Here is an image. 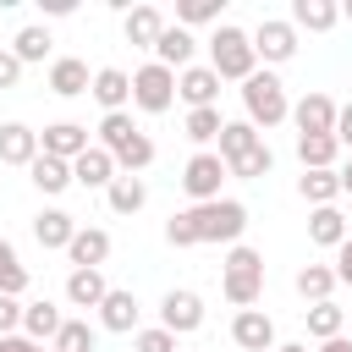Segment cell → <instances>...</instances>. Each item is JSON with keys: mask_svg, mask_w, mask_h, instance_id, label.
Listing matches in <instances>:
<instances>
[{"mask_svg": "<svg viewBox=\"0 0 352 352\" xmlns=\"http://www.w3.org/2000/svg\"><path fill=\"white\" fill-rule=\"evenodd\" d=\"M220 292H226V302H231L236 314L253 308V302L264 297V253L248 248V242H236V248L226 253V264H220Z\"/></svg>", "mask_w": 352, "mask_h": 352, "instance_id": "1", "label": "cell"}, {"mask_svg": "<svg viewBox=\"0 0 352 352\" xmlns=\"http://www.w3.org/2000/svg\"><path fill=\"white\" fill-rule=\"evenodd\" d=\"M209 72H214L220 82H248V77L258 72L253 38H248L242 28H231V22H220V28L209 33Z\"/></svg>", "mask_w": 352, "mask_h": 352, "instance_id": "2", "label": "cell"}, {"mask_svg": "<svg viewBox=\"0 0 352 352\" xmlns=\"http://www.w3.org/2000/svg\"><path fill=\"white\" fill-rule=\"evenodd\" d=\"M242 121L248 126H258V132H270V126H280V121H292V99H286V82L275 77V72H253L248 82H242Z\"/></svg>", "mask_w": 352, "mask_h": 352, "instance_id": "3", "label": "cell"}, {"mask_svg": "<svg viewBox=\"0 0 352 352\" xmlns=\"http://www.w3.org/2000/svg\"><path fill=\"white\" fill-rule=\"evenodd\" d=\"M192 214V231H198V242H242V231H248V204H236V198H214V204H192L187 209Z\"/></svg>", "mask_w": 352, "mask_h": 352, "instance_id": "4", "label": "cell"}, {"mask_svg": "<svg viewBox=\"0 0 352 352\" xmlns=\"http://www.w3.org/2000/svg\"><path fill=\"white\" fill-rule=\"evenodd\" d=\"M132 104H138L143 116H165V110L176 104V72L160 66V60L138 66V72H132Z\"/></svg>", "mask_w": 352, "mask_h": 352, "instance_id": "5", "label": "cell"}, {"mask_svg": "<svg viewBox=\"0 0 352 352\" xmlns=\"http://www.w3.org/2000/svg\"><path fill=\"white\" fill-rule=\"evenodd\" d=\"M220 187H226V160H220L214 148H198V154L182 165V192H187L192 204H214Z\"/></svg>", "mask_w": 352, "mask_h": 352, "instance_id": "6", "label": "cell"}, {"mask_svg": "<svg viewBox=\"0 0 352 352\" xmlns=\"http://www.w3.org/2000/svg\"><path fill=\"white\" fill-rule=\"evenodd\" d=\"M248 38H253V55L264 60V72H270V66H286V60L297 55V28H292L286 16H264Z\"/></svg>", "mask_w": 352, "mask_h": 352, "instance_id": "7", "label": "cell"}, {"mask_svg": "<svg viewBox=\"0 0 352 352\" xmlns=\"http://www.w3.org/2000/svg\"><path fill=\"white\" fill-rule=\"evenodd\" d=\"M160 330H170V336L204 330V297L187 292V286H170V292L160 297Z\"/></svg>", "mask_w": 352, "mask_h": 352, "instance_id": "8", "label": "cell"}, {"mask_svg": "<svg viewBox=\"0 0 352 352\" xmlns=\"http://www.w3.org/2000/svg\"><path fill=\"white\" fill-rule=\"evenodd\" d=\"M94 148V138H88V126L82 121H50L44 132H38V154H50V160H77V154H88Z\"/></svg>", "mask_w": 352, "mask_h": 352, "instance_id": "9", "label": "cell"}, {"mask_svg": "<svg viewBox=\"0 0 352 352\" xmlns=\"http://www.w3.org/2000/svg\"><path fill=\"white\" fill-rule=\"evenodd\" d=\"M94 314H99V330H110V336H138V314H143V308H138V297H132V292L110 286V292H104V302H99Z\"/></svg>", "mask_w": 352, "mask_h": 352, "instance_id": "10", "label": "cell"}, {"mask_svg": "<svg viewBox=\"0 0 352 352\" xmlns=\"http://www.w3.org/2000/svg\"><path fill=\"white\" fill-rule=\"evenodd\" d=\"M231 341H236L242 352H275V319H270L264 308H242V314L231 319Z\"/></svg>", "mask_w": 352, "mask_h": 352, "instance_id": "11", "label": "cell"}, {"mask_svg": "<svg viewBox=\"0 0 352 352\" xmlns=\"http://www.w3.org/2000/svg\"><path fill=\"white\" fill-rule=\"evenodd\" d=\"M88 94L104 104V116H116V110L132 104V72H121V66H99L94 82H88Z\"/></svg>", "mask_w": 352, "mask_h": 352, "instance_id": "12", "label": "cell"}, {"mask_svg": "<svg viewBox=\"0 0 352 352\" xmlns=\"http://www.w3.org/2000/svg\"><path fill=\"white\" fill-rule=\"evenodd\" d=\"M292 126H297V138H308V132H336V99H330V94H302V99L292 104Z\"/></svg>", "mask_w": 352, "mask_h": 352, "instance_id": "13", "label": "cell"}, {"mask_svg": "<svg viewBox=\"0 0 352 352\" xmlns=\"http://www.w3.org/2000/svg\"><path fill=\"white\" fill-rule=\"evenodd\" d=\"M38 160V132L28 121H0V165H33Z\"/></svg>", "mask_w": 352, "mask_h": 352, "instance_id": "14", "label": "cell"}, {"mask_svg": "<svg viewBox=\"0 0 352 352\" xmlns=\"http://www.w3.org/2000/svg\"><path fill=\"white\" fill-rule=\"evenodd\" d=\"M176 99H187V110H209L220 99V77L209 66H187V72H176Z\"/></svg>", "mask_w": 352, "mask_h": 352, "instance_id": "15", "label": "cell"}, {"mask_svg": "<svg viewBox=\"0 0 352 352\" xmlns=\"http://www.w3.org/2000/svg\"><path fill=\"white\" fill-rule=\"evenodd\" d=\"M116 176H121V170H116V160H110L99 143H94L88 154H77V160H72V182H77V187H88V192H104Z\"/></svg>", "mask_w": 352, "mask_h": 352, "instance_id": "16", "label": "cell"}, {"mask_svg": "<svg viewBox=\"0 0 352 352\" xmlns=\"http://www.w3.org/2000/svg\"><path fill=\"white\" fill-rule=\"evenodd\" d=\"M66 258H72V270H99V264L110 258V231H99V226H77V236L66 242Z\"/></svg>", "mask_w": 352, "mask_h": 352, "instance_id": "17", "label": "cell"}, {"mask_svg": "<svg viewBox=\"0 0 352 352\" xmlns=\"http://www.w3.org/2000/svg\"><path fill=\"white\" fill-rule=\"evenodd\" d=\"M60 324H66V314H60V308H55L50 297H38V302H22V330H16V336H28V341L50 346Z\"/></svg>", "mask_w": 352, "mask_h": 352, "instance_id": "18", "label": "cell"}, {"mask_svg": "<svg viewBox=\"0 0 352 352\" xmlns=\"http://www.w3.org/2000/svg\"><path fill=\"white\" fill-rule=\"evenodd\" d=\"M121 33H126V44L154 50V44H160V33H165V11H160V6H132V11L121 16Z\"/></svg>", "mask_w": 352, "mask_h": 352, "instance_id": "19", "label": "cell"}, {"mask_svg": "<svg viewBox=\"0 0 352 352\" xmlns=\"http://www.w3.org/2000/svg\"><path fill=\"white\" fill-rule=\"evenodd\" d=\"M88 82H94L88 60H77V55H55V60H50V94L77 99V94H88Z\"/></svg>", "mask_w": 352, "mask_h": 352, "instance_id": "20", "label": "cell"}, {"mask_svg": "<svg viewBox=\"0 0 352 352\" xmlns=\"http://www.w3.org/2000/svg\"><path fill=\"white\" fill-rule=\"evenodd\" d=\"M72 236H77V220H72L66 209H38V214H33V242H38L44 253H55V248L66 253Z\"/></svg>", "mask_w": 352, "mask_h": 352, "instance_id": "21", "label": "cell"}, {"mask_svg": "<svg viewBox=\"0 0 352 352\" xmlns=\"http://www.w3.org/2000/svg\"><path fill=\"white\" fill-rule=\"evenodd\" d=\"M192 50H198V38H192L187 28H176V22H165V33H160V44H154V60L170 66V72H187V66H192Z\"/></svg>", "mask_w": 352, "mask_h": 352, "instance_id": "22", "label": "cell"}, {"mask_svg": "<svg viewBox=\"0 0 352 352\" xmlns=\"http://www.w3.org/2000/svg\"><path fill=\"white\" fill-rule=\"evenodd\" d=\"M104 154L116 160V170H121V176H138V170H148V165H154V138H148V132H126V138H121L116 148H104Z\"/></svg>", "mask_w": 352, "mask_h": 352, "instance_id": "23", "label": "cell"}, {"mask_svg": "<svg viewBox=\"0 0 352 352\" xmlns=\"http://www.w3.org/2000/svg\"><path fill=\"white\" fill-rule=\"evenodd\" d=\"M297 33L308 28V33H330L336 22H341V6L336 0H292V16H286Z\"/></svg>", "mask_w": 352, "mask_h": 352, "instance_id": "24", "label": "cell"}, {"mask_svg": "<svg viewBox=\"0 0 352 352\" xmlns=\"http://www.w3.org/2000/svg\"><path fill=\"white\" fill-rule=\"evenodd\" d=\"M214 143H220V148H214V154H220V160H226V165H236V160H242V154H253V148H258V143H264V132H258V126H248V121H226V126H220V138H214Z\"/></svg>", "mask_w": 352, "mask_h": 352, "instance_id": "25", "label": "cell"}, {"mask_svg": "<svg viewBox=\"0 0 352 352\" xmlns=\"http://www.w3.org/2000/svg\"><path fill=\"white\" fill-rule=\"evenodd\" d=\"M297 160H302V170H336V160H341L336 132H308V138H297Z\"/></svg>", "mask_w": 352, "mask_h": 352, "instance_id": "26", "label": "cell"}, {"mask_svg": "<svg viewBox=\"0 0 352 352\" xmlns=\"http://www.w3.org/2000/svg\"><path fill=\"white\" fill-rule=\"evenodd\" d=\"M28 182H33L44 198H60L66 187H77V182H72V165H66V160H50V154H38V160L28 165Z\"/></svg>", "mask_w": 352, "mask_h": 352, "instance_id": "27", "label": "cell"}, {"mask_svg": "<svg viewBox=\"0 0 352 352\" xmlns=\"http://www.w3.org/2000/svg\"><path fill=\"white\" fill-rule=\"evenodd\" d=\"M104 292H110L104 270H72V275H66V302H72V308H99Z\"/></svg>", "mask_w": 352, "mask_h": 352, "instance_id": "28", "label": "cell"}, {"mask_svg": "<svg viewBox=\"0 0 352 352\" xmlns=\"http://www.w3.org/2000/svg\"><path fill=\"white\" fill-rule=\"evenodd\" d=\"M352 231H346V214L336 209V204H324V209H314L308 214V242H319V248H341Z\"/></svg>", "mask_w": 352, "mask_h": 352, "instance_id": "29", "label": "cell"}, {"mask_svg": "<svg viewBox=\"0 0 352 352\" xmlns=\"http://www.w3.org/2000/svg\"><path fill=\"white\" fill-rule=\"evenodd\" d=\"M104 198H110L116 214H138V209L148 204V182H143V176H116V182L104 187Z\"/></svg>", "mask_w": 352, "mask_h": 352, "instance_id": "30", "label": "cell"}, {"mask_svg": "<svg viewBox=\"0 0 352 352\" xmlns=\"http://www.w3.org/2000/svg\"><path fill=\"white\" fill-rule=\"evenodd\" d=\"M292 286H297L302 302H330V292H336V270H330V264H302Z\"/></svg>", "mask_w": 352, "mask_h": 352, "instance_id": "31", "label": "cell"}, {"mask_svg": "<svg viewBox=\"0 0 352 352\" xmlns=\"http://www.w3.org/2000/svg\"><path fill=\"white\" fill-rule=\"evenodd\" d=\"M50 28H38V22H28V28H16V38H11V55L22 60V66H33V60H50Z\"/></svg>", "mask_w": 352, "mask_h": 352, "instance_id": "32", "label": "cell"}, {"mask_svg": "<svg viewBox=\"0 0 352 352\" xmlns=\"http://www.w3.org/2000/svg\"><path fill=\"white\" fill-rule=\"evenodd\" d=\"M297 192H302L314 209H324V204L341 198V182H336V170H302V176H297Z\"/></svg>", "mask_w": 352, "mask_h": 352, "instance_id": "33", "label": "cell"}, {"mask_svg": "<svg viewBox=\"0 0 352 352\" xmlns=\"http://www.w3.org/2000/svg\"><path fill=\"white\" fill-rule=\"evenodd\" d=\"M28 292V264L16 258V248L0 236V297H22Z\"/></svg>", "mask_w": 352, "mask_h": 352, "instance_id": "34", "label": "cell"}, {"mask_svg": "<svg viewBox=\"0 0 352 352\" xmlns=\"http://www.w3.org/2000/svg\"><path fill=\"white\" fill-rule=\"evenodd\" d=\"M341 324H346V314H341L336 302H308V336H314V341H336Z\"/></svg>", "mask_w": 352, "mask_h": 352, "instance_id": "35", "label": "cell"}, {"mask_svg": "<svg viewBox=\"0 0 352 352\" xmlns=\"http://www.w3.org/2000/svg\"><path fill=\"white\" fill-rule=\"evenodd\" d=\"M220 6L226 0H176V28H204V22H214L220 28Z\"/></svg>", "mask_w": 352, "mask_h": 352, "instance_id": "36", "label": "cell"}, {"mask_svg": "<svg viewBox=\"0 0 352 352\" xmlns=\"http://www.w3.org/2000/svg\"><path fill=\"white\" fill-rule=\"evenodd\" d=\"M220 126H226L220 104H209V110H187V138H192L198 148H209V143L220 138Z\"/></svg>", "mask_w": 352, "mask_h": 352, "instance_id": "37", "label": "cell"}, {"mask_svg": "<svg viewBox=\"0 0 352 352\" xmlns=\"http://www.w3.org/2000/svg\"><path fill=\"white\" fill-rule=\"evenodd\" d=\"M275 170V148L270 143H258L253 154H242L236 165H226V176H236V182H258V176H270Z\"/></svg>", "mask_w": 352, "mask_h": 352, "instance_id": "38", "label": "cell"}, {"mask_svg": "<svg viewBox=\"0 0 352 352\" xmlns=\"http://www.w3.org/2000/svg\"><path fill=\"white\" fill-rule=\"evenodd\" d=\"M50 352H94V324L88 319H66L50 341Z\"/></svg>", "mask_w": 352, "mask_h": 352, "instance_id": "39", "label": "cell"}, {"mask_svg": "<svg viewBox=\"0 0 352 352\" xmlns=\"http://www.w3.org/2000/svg\"><path fill=\"white\" fill-rule=\"evenodd\" d=\"M165 242H170V248H198V231H192V214H187V209H176V214L165 220Z\"/></svg>", "mask_w": 352, "mask_h": 352, "instance_id": "40", "label": "cell"}, {"mask_svg": "<svg viewBox=\"0 0 352 352\" xmlns=\"http://www.w3.org/2000/svg\"><path fill=\"white\" fill-rule=\"evenodd\" d=\"M132 352H176V336H170V330H160V324H148V330H138V336H132Z\"/></svg>", "mask_w": 352, "mask_h": 352, "instance_id": "41", "label": "cell"}, {"mask_svg": "<svg viewBox=\"0 0 352 352\" xmlns=\"http://www.w3.org/2000/svg\"><path fill=\"white\" fill-rule=\"evenodd\" d=\"M22 330V297H0V336Z\"/></svg>", "mask_w": 352, "mask_h": 352, "instance_id": "42", "label": "cell"}, {"mask_svg": "<svg viewBox=\"0 0 352 352\" xmlns=\"http://www.w3.org/2000/svg\"><path fill=\"white\" fill-rule=\"evenodd\" d=\"M330 270H336V286H352V236L336 248V264Z\"/></svg>", "mask_w": 352, "mask_h": 352, "instance_id": "43", "label": "cell"}, {"mask_svg": "<svg viewBox=\"0 0 352 352\" xmlns=\"http://www.w3.org/2000/svg\"><path fill=\"white\" fill-rule=\"evenodd\" d=\"M16 82H22V60L11 50H0V88H16Z\"/></svg>", "mask_w": 352, "mask_h": 352, "instance_id": "44", "label": "cell"}, {"mask_svg": "<svg viewBox=\"0 0 352 352\" xmlns=\"http://www.w3.org/2000/svg\"><path fill=\"white\" fill-rule=\"evenodd\" d=\"M336 143H341V148H352V99H346V104H336Z\"/></svg>", "mask_w": 352, "mask_h": 352, "instance_id": "45", "label": "cell"}, {"mask_svg": "<svg viewBox=\"0 0 352 352\" xmlns=\"http://www.w3.org/2000/svg\"><path fill=\"white\" fill-rule=\"evenodd\" d=\"M6 352H50V346H38V341H28V336H6Z\"/></svg>", "mask_w": 352, "mask_h": 352, "instance_id": "46", "label": "cell"}, {"mask_svg": "<svg viewBox=\"0 0 352 352\" xmlns=\"http://www.w3.org/2000/svg\"><path fill=\"white\" fill-rule=\"evenodd\" d=\"M44 6V16H72V0H38Z\"/></svg>", "mask_w": 352, "mask_h": 352, "instance_id": "47", "label": "cell"}, {"mask_svg": "<svg viewBox=\"0 0 352 352\" xmlns=\"http://www.w3.org/2000/svg\"><path fill=\"white\" fill-rule=\"evenodd\" d=\"M336 182H341V192H352V154L336 165Z\"/></svg>", "mask_w": 352, "mask_h": 352, "instance_id": "48", "label": "cell"}, {"mask_svg": "<svg viewBox=\"0 0 352 352\" xmlns=\"http://www.w3.org/2000/svg\"><path fill=\"white\" fill-rule=\"evenodd\" d=\"M319 352H352V341H346V336H336V341H319Z\"/></svg>", "mask_w": 352, "mask_h": 352, "instance_id": "49", "label": "cell"}, {"mask_svg": "<svg viewBox=\"0 0 352 352\" xmlns=\"http://www.w3.org/2000/svg\"><path fill=\"white\" fill-rule=\"evenodd\" d=\"M275 352H308V341H275Z\"/></svg>", "mask_w": 352, "mask_h": 352, "instance_id": "50", "label": "cell"}, {"mask_svg": "<svg viewBox=\"0 0 352 352\" xmlns=\"http://www.w3.org/2000/svg\"><path fill=\"white\" fill-rule=\"evenodd\" d=\"M341 16H346V22H352V0H346V6H341Z\"/></svg>", "mask_w": 352, "mask_h": 352, "instance_id": "51", "label": "cell"}, {"mask_svg": "<svg viewBox=\"0 0 352 352\" xmlns=\"http://www.w3.org/2000/svg\"><path fill=\"white\" fill-rule=\"evenodd\" d=\"M0 352H6V336H0Z\"/></svg>", "mask_w": 352, "mask_h": 352, "instance_id": "52", "label": "cell"}]
</instances>
